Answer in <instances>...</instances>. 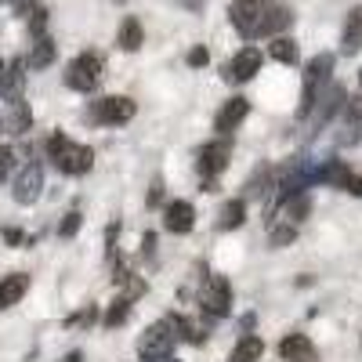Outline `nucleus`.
Masks as SVG:
<instances>
[{
  "instance_id": "obj_1",
  "label": "nucleus",
  "mask_w": 362,
  "mask_h": 362,
  "mask_svg": "<svg viewBox=\"0 0 362 362\" xmlns=\"http://www.w3.org/2000/svg\"><path fill=\"white\" fill-rule=\"evenodd\" d=\"M334 62H337V58L329 51H322V54H315L312 62L305 66V80H300V105H297L300 119H308L312 109L319 105V98L326 95V80H329V73H334Z\"/></svg>"
},
{
  "instance_id": "obj_2",
  "label": "nucleus",
  "mask_w": 362,
  "mask_h": 362,
  "mask_svg": "<svg viewBox=\"0 0 362 362\" xmlns=\"http://www.w3.org/2000/svg\"><path fill=\"white\" fill-rule=\"evenodd\" d=\"M177 341H181L177 315H167V319H160L156 326H148L145 334L138 337V355H141V362H167L174 355Z\"/></svg>"
},
{
  "instance_id": "obj_3",
  "label": "nucleus",
  "mask_w": 362,
  "mask_h": 362,
  "mask_svg": "<svg viewBox=\"0 0 362 362\" xmlns=\"http://www.w3.org/2000/svg\"><path fill=\"white\" fill-rule=\"evenodd\" d=\"M47 156H51V163L62 170V174H87L90 167H95V153H90L87 145H76L73 138H66V134H51L47 138Z\"/></svg>"
},
{
  "instance_id": "obj_4",
  "label": "nucleus",
  "mask_w": 362,
  "mask_h": 362,
  "mask_svg": "<svg viewBox=\"0 0 362 362\" xmlns=\"http://www.w3.org/2000/svg\"><path fill=\"white\" fill-rule=\"evenodd\" d=\"M196 305L206 319H225L232 312V286L225 276H203L199 293H196Z\"/></svg>"
},
{
  "instance_id": "obj_5",
  "label": "nucleus",
  "mask_w": 362,
  "mask_h": 362,
  "mask_svg": "<svg viewBox=\"0 0 362 362\" xmlns=\"http://www.w3.org/2000/svg\"><path fill=\"white\" fill-rule=\"evenodd\" d=\"M98 80H102V54L98 51H83L66 66V87L69 90L87 95V90L98 87Z\"/></svg>"
},
{
  "instance_id": "obj_6",
  "label": "nucleus",
  "mask_w": 362,
  "mask_h": 362,
  "mask_svg": "<svg viewBox=\"0 0 362 362\" xmlns=\"http://www.w3.org/2000/svg\"><path fill=\"white\" fill-rule=\"evenodd\" d=\"M138 105L124 95H105L98 102H90L87 109V119L90 124H102V127H119V124H127V119H134Z\"/></svg>"
},
{
  "instance_id": "obj_7",
  "label": "nucleus",
  "mask_w": 362,
  "mask_h": 362,
  "mask_svg": "<svg viewBox=\"0 0 362 362\" xmlns=\"http://www.w3.org/2000/svg\"><path fill=\"white\" fill-rule=\"evenodd\" d=\"M228 160H232V138H218V141H210V145L199 148L196 167H199L203 177H218L228 167Z\"/></svg>"
},
{
  "instance_id": "obj_8",
  "label": "nucleus",
  "mask_w": 362,
  "mask_h": 362,
  "mask_svg": "<svg viewBox=\"0 0 362 362\" xmlns=\"http://www.w3.org/2000/svg\"><path fill=\"white\" fill-rule=\"evenodd\" d=\"M264 11H268L264 0H261V4H232V25H235L247 40L264 37Z\"/></svg>"
},
{
  "instance_id": "obj_9",
  "label": "nucleus",
  "mask_w": 362,
  "mask_h": 362,
  "mask_svg": "<svg viewBox=\"0 0 362 362\" xmlns=\"http://www.w3.org/2000/svg\"><path fill=\"white\" fill-rule=\"evenodd\" d=\"M44 192V167L40 163H25L22 174L15 177V203L29 206V203H37Z\"/></svg>"
},
{
  "instance_id": "obj_10",
  "label": "nucleus",
  "mask_w": 362,
  "mask_h": 362,
  "mask_svg": "<svg viewBox=\"0 0 362 362\" xmlns=\"http://www.w3.org/2000/svg\"><path fill=\"white\" fill-rule=\"evenodd\" d=\"M247 112H250V102L239 95V98H228L221 109H218V116H214V131L221 134V138H232L235 131H239V124L247 119Z\"/></svg>"
},
{
  "instance_id": "obj_11",
  "label": "nucleus",
  "mask_w": 362,
  "mask_h": 362,
  "mask_svg": "<svg viewBox=\"0 0 362 362\" xmlns=\"http://www.w3.org/2000/svg\"><path fill=\"white\" fill-rule=\"evenodd\" d=\"M257 69H261V51L257 47H243L232 62L225 66V80L228 83H247V80H254L257 76Z\"/></svg>"
},
{
  "instance_id": "obj_12",
  "label": "nucleus",
  "mask_w": 362,
  "mask_h": 362,
  "mask_svg": "<svg viewBox=\"0 0 362 362\" xmlns=\"http://www.w3.org/2000/svg\"><path fill=\"white\" fill-rule=\"evenodd\" d=\"M163 225H167V232H174V235L192 232V228H196V206H192L189 199H174V203H167V210H163Z\"/></svg>"
},
{
  "instance_id": "obj_13",
  "label": "nucleus",
  "mask_w": 362,
  "mask_h": 362,
  "mask_svg": "<svg viewBox=\"0 0 362 362\" xmlns=\"http://www.w3.org/2000/svg\"><path fill=\"white\" fill-rule=\"evenodd\" d=\"M344 102H348V90H344L341 83H334V87H329V95H322V98H319V105H315L319 112L312 116V127H315V131H319V127H326L329 119H334V116L344 109Z\"/></svg>"
},
{
  "instance_id": "obj_14",
  "label": "nucleus",
  "mask_w": 362,
  "mask_h": 362,
  "mask_svg": "<svg viewBox=\"0 0 362 362\" xmlns=\"http://www.w3.org/2000/svg\"><path fill=\"white\" fill-rule=\"evenodd\" d=\"M279 355H283V362H319V351H315V344L305 334L283 337L279 341Z\"/></svg>"
},
{
  "instance_id": "obj_15",
  "label": "nucleus",
  "mask_w": 362,
  "mask_h": 362,
  "mask_svg": "<svg viewBox=\"0 0 362 362\" xmlns=\"http://www.w3.org/2000/svg\"><path fill=\"white\" fill-rule=\"evenodd\" d=\"M25 290H29V276H25V272H11V276L0 279V312L18 305Z\"/></svg>"
},
{
  "instance_id": "obj_16",
  "label": "nucleus",
  "mask_w": 362,
  "mask_h": 362,
  "mask_svg": "<svg viewBox=\"0 0 362 362\" xmlns=\"http://www.w3.org/2000/svg\"><path fill=\"white\" fill-rule=\"evenodd\" d=\"M351 167L344 163V160H326L322 167H319V181L322 185H329V189H344L348 192V185H351Z\"/></svg>"
},
{
  "instance_id": "obj_17",
  "label": "nucleus",
  "mask_w": 362,
  "mask_h": 362,
  "mask_svg": "<svg viewBox=\"0 0 362 362\" xmlns=\"http://www.w3.org/2000/svg\"><path fill=\"white\" fill-rule=\"evenodd\" d=\"M362 47V4L348 11L344 33H341V54H355Z\"/></svg>"
},
{
  "instance_id": "obj_18",
  "label": "nucleus",
  "mask_w": 362,
  "mask_h": 362,
  "mask_svg": "<svg viewBox=\"0 0 362 362\" xmlns=\"http://www.w3.org/2000/svg\"><path fill=\"white\" fill-rule=\"evenodd\" d=\"M290 25H293V11L290 8L268 4V11H264V37H279L283 29H290Z\"/></svg>"
},
{
  "instance_id": "obj_19",
  "label": "nucleus",
  "mask_w": 362,
  "mask_h": 362,
  "mask_svg": "<svg viewBox=\"0 0 362 362\" xmlns=\"http://www.w3.org/2000/svg\"><path fill=\"white\" fill-rule=\"evenodd\" d=\"M268 185H276V170H272L268 163H261V167H257V170H254V174L247 177V185H243V196H247V199H261Z\"/></svg>"
},
{
  "instance_id": "obj_20",
  "label": "nucleus",
  "mask_w": 362,
  "mask_h": 362,
  "mask_svg": "<svg viewBox=\"0 0 362 362\" xmlns=\"http://www.w3.org/2000/svg\"><path fill=\"white\" fill-rule=\"evenodd\" d=\"M337 141L341 145H358L362 141V102L355 105H348V116H344V131L337 134Z\"/></svg>"
},
{
  "instance_id": "obj_21",
  "label": "nucleus",
  "mask_w": 362,
  "mask_h": 362,
  "mask_svg": "<svg viewBox=\"0 0 362 362\" xmlns=\"http://www.w3.org/2000/svg\"><path fill=\"white\" fill-rule=\"evenodd\" d=\"M141 44H145L141 22H138V18H124V25H119V37H116V47H119V51H138Z\"/></svg>"
},
{
  "instance_id": "obj_22",
  "label": "nucleus",
  "mask_w": 362,
  "mask_h": 362,
  "mask_svg": "<svg viewBox=\"0 0 362 362\" xmlns=\"http://www.w3.org/2000/svg\"><path fill=\"white\" fill-rule=\"evenodd\" d=\"M243 221H247V203H243V199H228V203L221 206V214H218V228L232 232V228H239Z\"/></svg>"
},
{
  "instance_id": "obj_23",
  "label": "nucleus",
  "mask_w": 362,
  "mask_h": 362,
  "mask_svg": "<svg viewBox=\"0 0 362 362\" xmlns=\"http://www.w3.org/2000/svg\"><path fill=\"white\" fill-rule=\"evenodd\" d=\"M22 87H25V62L15 58V62L8 66V76H4V95L11 102H22Z\"/></svg>"
},
{
  "instance_id": "obj_24",
  "label": "nucleus",
  "mask_w": 362,
  "mask_h": 362,
  "mask_svg": "<svg viewBox=\"0 0 362 362\" xmlns=\"http://www.w3.org/2000/svg\"><path fill=\"white\" fill-rule=\"evenodd\" d=\"M261 351H264V341L261 337H239V344L232 348L228 362H257Z\"/></svg>"
},
{
  "instance_id": "obj_25",
  "label": "nucleus",
  "mask_w": 362,
  "mask_h": 362,
  "mask_svg": "<svg viewBox=\"0 0 362 362\" xmlns=\"http://www.w3.org/2000/svg\"><path fill=\"white\" fill-rule=\"evenodd\" d=\"M51 62H54V40L44 33V37L33 40V51H29V66H33V69H47Z\"/></svg>"
},
{
  "instance_id": "obj_26",
  "label": "nucleus",
  "mask_w": 362,
  "mask_h": 362,
  "mask_svg": "<svg viewBox=\"0 0 362 362\" xmlns=\"http://www.w3.org/2000/svg\"><path fill=\"white\" fill-rule=\"evenodd\" d=\"M268 54L276 58V62H283V66H297V44L290 37H276L268 44Z\"/></svg>"
},
{
  "instance_id": "obj_27",
  "label": "nucleus",
  "mask_w": 362,
  "mask_h": 362,
  "mask_svg": "<svg viewBox=\"0 0 362 362\" xmlns=\"http://www.w3.org/2000/svg\"><path fill=\"white\" fill-rule=\"evenodd\" d=\"M33 127V112H29L25 102H11V119H8V131L11 134H25Z\"/></svg>"
},
{
  "instance_id": "obj_28",
  "label": "nucleus",
  "mask_w": 362,
  "mask_h": 362,
  "mask_svg": "<svg viewBox=\"0 0 362 362\" xmlns=\"http://www.w3.org/2000/svg\"><path fill=\"white\" fill-rule=\"evenodd\" d=\"M116 286H124V297L127 300H134V297H141L145 293V279H138L134 272H127V268H116Z\"/></svg>"
},
{
  "instance_id": "obj_29",
  "label": "nucleus",
  "mask_w": 362,
  "mask_h": 362,
  "mask_svg": "<svg viewBox=\"0 0 362 362\" xmlns=\"http://www.w3.org/2000/svg\"><path fill=\"white\" fill-rule=\"evenodd\" d=\"M177 326H181V341H189V344H203V341H206V322H203V319L177 315Z\"/></svg>"
},
{
  "instance_id": "obj_30",
  "label": "nucleus",
  "mask_w": 362,
  "mask_h": 362,
  "mask_svg": "<svg viewBox=\"0 0 362 362\" xmlns=\"http://www.w3.org/2000/svg\"><path fill=\"white\" fill-rule=\"evenodd\" d=\"M127 319H131V300H127V297H119V300H112V308L105 312L102 322H105V329H116V326H124Z\"/></svg>"
},
{
  "instance_id": "obj_31",
  "label": "nucleus",
  "mask_w": 362,
  "mask_h": 362,
  "mask_svg": "<svg viewBox=\"0 0 362 362\" xmlns=\"http://www.w3.org/2000/svg\"><path fill=\"white\" fill-rule=\"evenodd\" d=\"M293 239H297V228L293 225H268V243L272 247H290L293 243Z\"/></svg>"
},
{
  "instance_id": "obj_32",
  "label": "nucleus",
  "mask_w": 362,
  "mask_h": 362,
  "mask_svg": "<svg viewBox=\"0 0 362 362\" xmlns=\"http://www.w3.org/2000/svg\"><path fill=\"white\" fill-rule=\"evenodd\" d=\"M80 221H83V214H80V210H69V214H66V221L58 225V235H62V239L76 235V232H80Z\"/></svg>"
},
{
  "instance_id": "obj_33",
  "label": "nucleus",
  "mask_w": 362,
  "mask_h": 362,
  "mask_svg": "<svg viewBox=\"0 0 362 362\" xmlns=\"http://www.w3.org/2000/svg\"><path fill=\"white\" fill-rule=\"evenodd\" d=\"M11 167H15V148H11V145H4V148H0V181H8Z\"/></svg>"
},
{
  "instance_id": "obj_34",
  "label": "nucleus",
  "mask_w": 362,
  "mask_h": 362,
  "mask_svg": "<svg viewBox=\"0 0 362 362\" xmlns=\"http://www.w3.org/2000/svg\"><path fill=\"white\" fill-rule=\"evenodd\" d=\"M95 319H98V312H95V308H83V312L69 315V319H66V326H90Z\"/></svg>"
},
{
  "instance_id": "obj_35",
  "label": "nucleus",
  "mask_w": 362,
  "mask_h": 362,
  "mask_svg": "<svg viewBox=\"0 0 362 362\" xmlns=\"http://www.w3.org/2000/svg\"><path fill=\"white\" fill-rule=\"evenodd\" d=\"M145 203H148V206H160V203H163V181H160V177L153 181V185H148V196H145Z\"/></svg>"
},
{
  "instance_id": "obj_36",
  "label": "nucleus",
  "mask_w": 362,
  "mask_h": 362,
  "mask_svg": "<svg viewBox=\"0 0 362 362\" xmlns=\"http://www.w3.org/2000/svg\"><path fill=\"white\" fill-rule=\"evenodd\" d=\"M206 62H210V51H206V47H192V51H189V66L199 69V66H206Z\"/></svg>"
},
{
  "instance_id": "obj_37",
  "label": "nucleus",
  "mask_w": 362,
  "mask_h": 362,
  "mask_svg": "<svg viewBox=\"0 0 362 362\" xmlns=\"http://www.w3.org/2000/svg\"><path fill=\"white\" fill-rule=\"evenodd\" d=\"M141 254H145V257H153V254H156V235H153V232H145V235H141Z\"/></svg>"
},
{
  "instance_id": "obj_38",
  "label": "nucleus",
  "mask_w": 362,
  "mask_h": 362,
  "mask_svg": "<svg viewBox=\"0 0 362 362\" xmlns=\"http://www.w3.org/2000/svg\"><path fill=\"white\" fill-rule=\"evenodd\" d=\"M4 243H11V247H18V243H25V235H22L18 228H4Z\"/></svg>"
},
{
  "instance_id": "obj_39",
  "label": "nucleus",
  "mask_w": 362,
  "mask_h": 362,
  "mask_svg": "<svg viewBox=\"0 0 362 362\" xmlns=\"http://www.w3.org/2000/svg\"><path fill=\"white\" fill-rule=\"evenodd\" d=\"M254 322H257V319H254V312H247V315H243V322H239V326H243V337H254V334H250Z\"/></svg>"
},
{
  "instance_id": "obj_40",
  "label": "nucleus",
  "mask_w": 362,
  "mask_h": 362,
  "mask_svg": "<svg viewBox=\"0 0 362 362\" xmlns=\"http://www.w3.org/2000/svg\"><path fill=\"white\" fill-rule=\"evenodd\" d=\"M348 192H351V196H358V199H362V177H358V174H355V177H351V185H348Z\"/></svg>"
},
{
  "instance_id": "obj_41",
  "label": "nucleus",
  "mask_w": 362,
  "mask_h": 362,
  "mask_svg": "<svg viewBox=\"0 0 362 362\" xmlns=\"http://www.w3.org/2000/svg\"><path fill=\"white\" fill-rule=\"evenodd\" d=\"M199 189H203V192H218V177H203Z\"/></svg>"
},
{
  "instance_id": "obj_42",
  "label": "nucleus",
  "mask_w": 362,
  "mask_h": 362,
  "mask_svg": "<svg viewBox=\"0 0 362 362\" xmlns=\"http://www.w3.org/2000/svg\"><path fill=\"white\" fill-rule=\"evenodd\" d=\"M0 4H15V8H18V11H22V8H25V4H33V0H0Z\"/></svg>"
},
{
  "instance_id": "obj_43",
  "label": "nucleus",
  "mask_w": 362,
  "mask_h": 362,
  "mask_svg": "<svg viewBox=\"0 0 362 362\" xmlns=\"http://www.w3.org/2000/svg\"><path fill=\"white\" fill-rule=\"evenodd\" d=\"M58 362H83V355H80V351H69L66 358H58Z\"/></svg>"
},
{
  "instance_id": "obj_44",
  "label": "nucleus",
  "mask_w": 362,
  "mask_h": 362,
  "mask_svg": "<svg viewBox=\"0 0 362 362\" xmlns=\"http://www.w3.org/2000/svg\"><path fill=\"white\" fill-rule=\"evenodd\" d=\"M4 76H8V66H4V58H0V90H4Z\"/></svg>"
},
{
  "instance_id": "obj_45",
  "label": "nucleus",
  "mask_w": 362,
  "mask_h": 362,
  "mask_svg": "<svg viewBox=\"0 0 362 362\" xmlns=\"http://www.w3.org/2000/svg\"><path fill=\"white\" fill-rule=\"evenodd\" d=\"M232 4H261V0H232Z\"/></svg>"
},
{
  "instance_id": "obj_46",
  "label": "nucleus",
  "mask_w": 362,
  "mask_h": 362,
  "mask_svg": "<svg viewBox=\"0 0 362 362\" xmlns=\"http://www.w3.org/2000/svg\"><path fill=\"white\" fill-rule=\"evenodd\" d=\"M0 131H4V119H0Z\"/></svg>"
},
{
  "instance_id": "obj_47",
  "label": "nucleus",
  "mask_w": 362,
  "mask_h": 362,
  "mask_svg": "<svg viewBox=\"0 0 362 362\" xmlns=\"http://www.w3.org/2000/svg\"><path fill=\"white\" fill-rule=\"evenodd\" d=\"M358 83H362V73H358Z\"/></svg>"
},
{
  "instance_id": "obj_48",
  "label": "nucleus",
  "mask_w": 362,
  "mask_h": 362,
  "mask_svg": "<svg viewBox=\"0 0 362 362\" xmlns=\"http://www.w3.org/2000/svg\"><path fill=\"white\" fill-rule=\"evenodd\" d=\"M167 362H170V358H167Z\"/></svg>"
}]
</instances>
